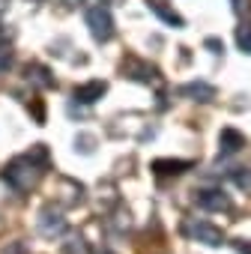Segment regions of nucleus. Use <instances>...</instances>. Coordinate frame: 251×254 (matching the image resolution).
I'll list each match as a JSON object with an SVG mask.
<instances>
[{
	"mask_svg": "<svg viewBox=\"0 0 251 254\" xmlns=\"http://www.w3.org/2000/svg\"><path fill=\"white\" fill-rule=\"evenodd\" d=\"M48 162V150L39 144V147H33L27 156H21V159H15L9 168H6V183L15 189V191H30L36 183H39V177H42V171H39V165H45Z\"/></svg>",
	"mask_w": 251,
	"mask_h": 254,
	"instance_id": "obj_1",
	"label": "nucleus"
},
{
	"mask_svg": "<svg viewBox=\"0 0 251 254\" xmlns=\"http://www.w3.org/2000/svg\"><path fill=\"white\" fill-rule=\"evenodd\" d=\"M87 27H90V36L96 39V42H111L114 39V15H111V9L105 6V3H99V6H90L87 9Z\"/></svg>",
	"mask_w": 251,
	"mask_h": 254,
	"instance_id": "obj_2",
	"label": "nucleus"
},
{
	"mask_svg": "<svg viewBox=\"0 0 251 254\" xmlns=\"http://www.w3.org/2000/svg\"><path fill=\"white\" fill-rule=\"evenodd\" d=\"M183 230H186L191 239L206 242V245H221V242H224V233H221L215 224H209V221H186Z\"/></svg>",
	"mask_w": 251,
	"mask_h": 254,
	"instance_id": "obj_3",
	"label": "nucleus"
},
{
	"mask_svg": "<svg viewBox=\"0 0 251 254\" xmlns=\"http://www.w3.org/2000/svg\"><path fill=\"white\" fill-rule=\"evenodd\" d=\"M197 206L209 209V212H227L233 203L221 189H203V191H197Z\"/></svg>",
	"mask_w": 251,
	"mask_h": 254,
	"instance_id": "obj_4",
	"label": "nucleus"
},
{
	"mask_svg": "<svg viewBox=\"0 0 251 254\" xmlns=\"http://www.w3.org/2000/svg\"><path fill=\"white\" fill-rule=\"evenodd\" d=\"M123 72L129 75V78H135V81H144V84H156L159 81V69L150 66V63H144V60H135V57H129V60L123 63Z\"/></svg>",
	"mask_w": 251,
	"mask_h": 254,
	"instance_id": "obj_5",
	"label": "nucleus"
},
{
	"mask_svg": "<svg viewBox=\"0 0 251 254\" xmlns=\"http://www.w3.org/2000/svg\"><path fill=\"white\" fill-rule=\"evenodd\" d=\"M245 147V135L242 132H236V129H221V135H218V150H221V156H233V153H239Z\"/></svg>",
	"mask_w": 251,
	"mask_h": 254,
	"instance_id": "obj_6",
	"label": "nucleus"
},
{
	"mask_svg": "<svg viewBox=\"0 0 251 254\" xmlns=\"http://www.w3.org/2000/svg\"><path fill=\"white\" fill-rule=\"evenodd\" d=\"M105 90H108L105 81H87V84L75 87V99L84 102V105H93V102H99V99L105 96Z\"/></svg>",
	"mask_w": 251,
	"mask_h": 254,
	"instance_id": "obj_7",
	"label": "nucleus"
},
{
	"mask_svg": "<svg viewBox=\"0 0 251 254\" xmlns=\"http://www.w3.org/2000/svg\"><path fill=\"white\" fill-rule=\"evenodd\" d=\"M39 230H42L45 236H57V233H63V230H66V221H63V215H60V212L45 209V212H42V218H39Z\"/></svg>",
	"mask_w": 251,
	"mask_h": 254,
	"instance_id": "obj_8",
	"label": "nucleus"
},
{
	"mask_svg": "<svg viewBox=\"0 0 251 254\" xmlns=\"http://www.w3.org/2000/svg\"><path fill=\"white\" fill-rule=\"evenodd\" d=\"M183 96H191V99H197V102H212V99H215V87L206 84V81H191V84L183 87Z\"/></svg>",
	"mask_w": 251,
	"mask_h": 254,
	"instance_id": "obj_9",
	"label": "nucleus"
},
{
	"mask_svg": "<svg viewBox=\"0 0 251 254\" xmlns=\"http://www.w3.org/2000/svg\"><path fill=\"white\" fill-rule=\"evenodd\" d=\"M147 6H150V12H156V15H159L165 24H171V27H183V24H186V21H183V15H177L174 9H168L162 0H150Z\"/></svg>",
	"mask_w": 251,
	"mask_h": 254,
	"instance_id": "obj_10",
	"label": "nucleus"
},
{
	"mask_svg": "<svg viewBox=\"0 0 251 254\" xmlns=\"http://www.w3.org/2000/svg\"><path fill=\"white\" fill-rule=\"evenodd\" d=\"M191 168V162H174V159H159V162H153V171L159 174V177H177V174H183V171H188Z\"/></svg>",
	"mask_w": 251,
	"mask_h": 254,
	"instance_id": "obj_11",
	"label": "nucleus"
},
{
	"mask_svg": "<svg viewBox=\"0 0 251 254\" xmlns=\"http://www.w3.org/2000/svg\"><path fill=\"white\" fill-rule=\"evenodd\" d=\"M27 81H33L36 87H54V75L45 66H39V63L27 66Z\"/></svg>",
	"mask_w": 251,
	"mask_h": 254,
	"instance_id": "obj_12",
	"label": "nucleus"
},
{
	"mask_svg": "<svg viewBox=\"0 0 251 254\" xmlns=\"http://www.w3.org/2000/svg\"><path fill=\"white\" fill-rule=\"evenodd\" d=\"M236 45H239L242 54H251V24L248 21H242L236 27Z\"/></svg>",
	"mask_w": 251,
	"mask_h": 254,
	"instance_id": "obj_13",
	"label": "nucleus"
},
{
	"mask_svg": "<svg viewBox=\"0 0 251 254\" xmlns=\"http://www.w3.org/2000/svg\"><path fill=\"white\" fill-rule=\"evenodd\" d=\"M230 177H233V183H236L242 191H248V194H251V168H233V171H230Z\"/></svg>",
	"mask_w": 251,
	"mask_h": 254,
	"instance_id": "obj_14",
	"label": "nucleus"
},
{
	"mask_svg": "<svg viewBox=\"0 0 251 254\" xmlns=\"http://www.w3.org/2000/svg\"><path fill=\"white\" fill-rule=\"evenodd\" d=\"M66 251H69V254H87V248H84V239H72V242L66 245Z\"/></svg>",
	"mask_w": 251,
	"mask_h": 254,
	"instance_id": "obj_15",
	"label": "nucleus"
},
{
	"mask_svg": "<svg viewBox=\"0 0 251 254\" xmlns=\"http://www.w3.org/2000/svg\"><path fill=\"white\" fill-rule=\"evenodd\" d=\"M206 48H212V54H221V51H224V42H218V39L209 36V39H206Z\"/></svg>",
	"mask_w": 251,
	"mask_h": 254,
	"instance_id": "obj_16",
	"label": "nucleus"
},
{
	"mask_svg": "<svg viewBox=\"0 0 251 254\" xmlns=\"http://www.w3.org/2000/svg\"><path fill=\"white\" fill-rule=\"evenodd\" d=\"M9 60H12L9 48H0V69H6V66H9Z\"/></svg>",
	"mask_w": 251,
	"mask_h": 254,
	"instance_id": "obj_17",
	"label": "nucleus"
},
{
	"mask_svg": "<svg viewBox=\"0 0 251 254\" xmlns=\"http://www.w3.org/2000/svg\"><path fill=\"white\" fill-rule=\"evenodd\" d=\"M78 141H81V150H84V153H90V150H93V138H90V135H81Z\"/></svg>",
	"mask_w": 251,
	"mask_h": 254,
	"instance_id": "obj_18",
	"label": "nucleus"
},
{
	"mask_svg": "<svg viewBox=\"0 0 251 254\" xmlns=\"http://www.w3.org/2000/svg\"><path fill=\"white\" fill-rule=\"evenodd\" d=\"M233 3V12H245L248 9V0H230Z\"/></svg>",
	"mask_w": 251,
	"mask_h": 254,
	"instance_id": "obj_19",
	"label": "nucleus"
},
{
	"mask_svg": "<svg viewBox=\"0 0 251 254\" xmlns=\"http://www.w3.org/2000/svg\"><path fill=\"white\" fill-rule=\"evenodd\" d=\"M105 6H120V3H126V0H102Z\"/></svg>",
	"mask_w": 251,
	"mask_h": 254,
	"instance_id": "obj_20",
	"label": "nucleus"
},
{
	"mask_svg": "<svg viewBox=\"0 0 251 254\" xmlns=\"http://www.w3.org/2000/svg\"><path fill=\"white\" fill-rule=\"evenodd\" d=\"M66 6H78V3H84V0H63Z\"/></svg>",
	"mask_w": 251,
	"mask_h": 254,
	"instance_id": "obj_21",
	"label": "nucleus"
},
{
	"mask_svg": "<svg viewBox=\"0 0 251 254\" xmlns=\"http://www.w3.org/2000/svg\"><path fill=\"white\" fill-rule=\"evenodd\" d=\"M99 254H114V251H108V248H102V251H99Z\"/></svg>",
	"mask_w": 251,
	"mask_h": 254,
	"instance_id": "obj_22",
	"label": "nucleus"
}]
</instances>
